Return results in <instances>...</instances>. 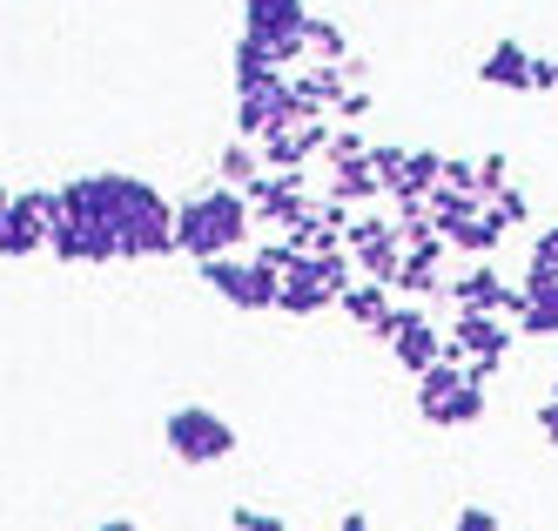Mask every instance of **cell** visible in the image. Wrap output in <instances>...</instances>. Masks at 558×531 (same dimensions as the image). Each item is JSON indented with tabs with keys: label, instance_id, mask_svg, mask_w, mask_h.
Returning <instances> with one entry per match:
<instances>
[{
	"label": "cell",
	"instance_id": "6da1fadb",
	"mask_svg": "<svg viewBox=\"0 0 558 531\" xmlns=\"http://www.w3.org/2000/svg\"><path fill=\"white\" fill-rule=\"evenodd\" d=\"M61 195V216H82V222H108L114 242H122V263H162L175 256V209L155 182L129 176V169H95V176H74L54 189Z\"/></svg>",
	"mask_w": 558,
	"mask_h": 531
},
{
	"label": "cell",
	"instance_id": "7a4b0ae2",
	"mask_svg": "<svg viewBox=\"0 0 558 531\" xmlns=\"http://www.w3.org/2000/svg\"><path fill=\"white\" fill-rule=\"evenodd\" d=\"M250 229H256V209H250V195L229 189V182L189 195L182 209H175V242H182V256H195V263L235 256L250 242Z\"/></svg>",
	"mask_w": 558,
	"mask_h": 531
},
{
	"label": "cell",
	"instance_id": "3957f363",
	"mask_svg": "<svg viewBox=\"0 0 558 531\" xmlns=\"http://www.w3.org/2000/svg\"><path fill=\"white\" fill-rule=\"evenodd\" d=\"M162 444H169L175 464L209 471V464H229L243 437H235V424L222 411H209V403H175V411L162 418Z\"/></svg>",
	"mask_w": 558,
	"mask_h": 531
},
{
	"label": "cell",
	"instance_id": "277c9868",
	"mask_svg": "<svg viewBox=\"0 0 558 531\" xmlns=\"http://www.w3.org/2000/svg\"><path fill=\"white\" fill-rule=\"evenodd\" d=\"M417 418L430 431H471L485 424V384L464 377V363H430L417 377Z\"/></svg>",
	"mask_w": 558,
	"mask_h": 531
},
{
	"label": "cell",
	"instance_id": "5b68a950",
	"mask_svg": "<svg viewBox=\"0 0 558 531\" xmlns=\"http://www.w3.org/2000/svg\"><path fill=\"white\" fill-rule=\"evenodd\" d=\"M54 222H61V195L54 189H21L8 195V209H0V263H27L41 256L54 242Z\"/></svg>",
	"mask_w": 558,
	"mask_h": 531
},
{
	"label": "cell",
	"instance_id": "8992f818",
	"mask_svg": "<svg viewBox=\"0 0 558 531\" xmlns=\"http://www.w3.org/2000/svg\"><path fill=\"white\" fill-rule=\"evenodd\" d=\"M310 21H316L310 0H243V34L269 40L283 68H310L316 61L310 55Z\"/></svg>",
	"mask_w": 558,
	"mask_h": 531
},
{
	"label": "cell",
	"instance_id": "52a82bcc",
	"mask_svg": "<svg viewBox=\"0 0 558 531\" xmlns=\"http://www.w3.org/2000/svg\"><path fill=\"white\" fill-rule=\"evenodd\" d=\"M296 121H316L296 101V74H269L256 88H235V135L243 142H269L276 129H296Z\"/></svg>",
	"mask_w": 558,
	"mask_h": 531
},
{
	"label": "cell",
	"instance_id": "ba28073f",
	"mask_svg": "<svg viewBox=\"0 0 558 531\" xmlns=\"http://www.w3.org/2000/svg\"><path fill=\"white\" fill-rule=\"evenodd\" d=\"M195 269H203V282H209V290H216L229 310L263 316V310L283 303V276L263 269L256 256H209V263H195Z\"/></svg>",
	"mask_w": 558,
	"mask_h": 531
},
{
	"label": "cell",
	"instance_id": "9c48e42d",
	"mask_svg": "<svg viewBox=\"0 0 558 531\" xmlns=\"http://www.w3.org/2000/svg\"><path fill=\"white\" fill-rule=\"evenodd\" d=\"M243 195H250L256 222L276 229V236H310L316 229V195L303 189V169H290V176H256Z\"/></svg>",
	"mask_w": 558,
	"mask_h": 531
},
{
	"label": "cell",
	"instance_id": "30bf717a",
	"mask_svg": "<svg viewBox=\"0 0 558 531\" xmlns=\"http://www.w3.org/2000/svg\"><path fill=\"white\" fill-rule=\"evenodd\" d=\"M377 343H384L397 363H404L411 377H424L430 363H445V330H437V323L424 316V303H397L390 323L377 330Z\"/></svg>",
	"mask_w": 558,
	"mask_h": 531
},
{
	"label": "cell",
	"instance_id": "8fae6325",
	"mask_svg": "<svg viewBox=\"0 0 558 531\" xmlns=\"http://www.w3.org/2000/svg\"><path fill=\"white\" fill-rule=\"evenodd\" d=\"M518 323L492 316V310H451L445 323V363H471V357H511Z\"/></svg>",
	"mask_w": 558,
	"mask_h": 531
},
{
	"label": "cell",
	"instance_id": "7c38bea8",
	"mask_svg": "<svg viewBox=\"0 0 558 531\" xmlns=\"http://www.w3.org/2000/svg\"><path fill=\"white\" fill-rule=\"evenodd\" d=\"M451 310H492V316H525L532 310V297L518 290V282H505L492 263H471V269H458L451 276Z\"/></svg>",
	"mask_w": 558,
	"mask_h": 531
},
{
	"label": "cell",
	"instance_id": "4fadbf2b",
	"mask_svg": "<svg viewBox=\"0 0 558 531\" xmlns=\"http://www.w3.org/2000/svg\"><path fill=\"white\" fill-rule=\"evenodd\" d=\"M330 135H337V114H316V121H296V129H276L263 148V169L269 176H290V169H310L316 155H330Z\"/></svg>",
	"mask_w": 558,
	"mask_h": 531
},
{
	"label": "cell",
	"instance_id": "5bb4252c",
	"mask_svg": "<svg viewBox=\"0 0 558 531\" xmlns=\"http://www.w3.org/2000/svg\"><path fill=\"white\" fill-rule=\"evenodd\" d=\"M532 74H538V55L525 40H498V48L477 61V81H485V88H505V95H532Z\"/></svg>",
	"mask_w": 558,
	"mask_h": 531
},
{
	"label": "cell",
	"instance_id": "9a60e30c",
	"mask_svg": "<svg viewBox=\"0 0 558 531\" xmlns=\"http://www.w3.org/2000/svg\"><path fill=\"white\" fill-rule=\"evenodd\" d=\"M445 250H451V236H430V242H417V250H404V276H397V297L424 303V297L445 290Z\"/></svg>",
	"mask_w": 558,
	"mask_h": 531
},
{
	"label": "cell",
	"instance_id": "2e32d148",
	"mask_svg": "<svg viewBox=\"0 0 558 531\" xmlns=\"http://www.w3.org/2000/svg\"><path fill=\"white\" fill-rule=\"evenodd\" d=\"M343 95H350L343 61H310V68H296V101H303L310 114H337Z\"/></svg>",
	"mask_w": 558,
	"mask_h": 531
},
{
	"label": "cell",
	"instance_id": "e0dca14e",
	"mask_svg": "<svg viewBox=\"0 0 558 531\" xmlns=\"http://www.w3.org/2000/svg\"><path fill=\"white\" fill-rule=\"evenodd\" d=\"M390 297H397V290H390V282H371V276H356V282H350V290L337 297V310H343V316L356 323V330H371V337H377V330H384V323H390V310H397Z\"/></svg>",
	"mask_w": 558,
	"mask_h": 531
},
{
	"label": "cell",
	"instance_id": "ac0fdd59",
	"mask_svg": "<svg viewBox=\"0 0 558 531\" xmlns=\"http://www.w3.org/2000/svg\"><path fill=\"white\" fill-rule=\"evenodd\" d=\"M269 74H290L283 61H276V48L256 40V34H235V48H229V88H256V81H269Z\"/></svg>",
	"mask_w": 558,
	"mask_h": 531
},
{
	"label": "cell",
	"instance_id": "d6986e66",
	"mask_svg": "<svg viewBox=\"0 0 558 531\" xmlns=\"http://www.w3.org/2000/svg\"><path fill=\"white\" fill-rule=\"evenodd\" d=\"M283 316H324V310H337V290L330 282H316V256L296 269V276H283V303H276Z\"/></svg>",
	"mask_w": 558,
	"mask_h": 531
},
{
	"label": "cell",
	"instance_id": "ffe728a7",
	"mask_svg": "<svg viewBox=\"0 0 558 531\" xmlns=\"http://www.w3.org/2000/svg\"><path fill=\"white\" fill-rule=\"evenodd\" d=\"M437 182H445V155H437V148H411L404 176L390 182V195H384V202H424Z\"/></svg>",
	"mask_w": 558,
	"mask_h": 531
},
{
	"label": "cell",
	"instance_id": "44dd1931",
	"mask_svg": "<svg viewBox=\"0 0 558 531\" xmlns=\"http://www.w3.org/2000/svg\"><path fill=\"white\" fill-rule=\"evenodd\" d=\"M424 209H430V222H437V229L451 236V229H464L471 216H485V195H477V189H451V182H437V189L424 195Z\"/></svg>",
	"mask_w": 558,
	"mask_h": 531
},
{
	"label": "cell",
	"instance_id": "7402d4cb",
	"mask_svg": "<svg viewBox=\"0 0 558 531\" xmlns=\"http://www.w3.org/2000/svg\"><path fill=\"white\" fill-rule=\"evenodd\" d=\"M330 195L356 202V209H371V202H384V176L371 169V155H364V161H330Z\"/></svg>",
	"mask_w": 558,
	"mask_h": 531
},
{
	"label": "cell",
	"instance_id": "603a6c76",
	"mask_svg": "<svg viewBox=\"0 0 558 531\" xmlns=\"http://www.w3.org/2000/svg\"><path fill=\"white\" fill-rule=\"evenodd\" d=\"M356 269H364L371 282H390L397 290V276H404V236H377V242H364V250H356Z\"/></svg>",
	"mask_w": 558,
	"mask_h": 531
},
{
	"label": "cell",
	"instance_id": "cb8c5ba5",
	"mask_svg": "<svg viewBox=\"0 0 558 531\" xmlns=\"http://www.w3.org/2000/svg\"><path fill=\"white\" fill-rule=\"evenodd\" d=\"M505 236H511V229H505V222H498V216L485 209V216H471L464 229H451V250H458V256H471V263H485V256L498 250Z\"/></svg>",
	"mask_w": 558,
	"mask_h": 531
},
{
	"label": "cell",
	"instance_id": "d4e9b609",
	"mask_svg": "<svg viewBox=\"0 0 558 531\" xmlns=\"http://www.w3.org/2000/svg\"><path fill=\"white\" fill-rule=\"evenodd\" d=\"M256 176H269V169H263V148H250V142H229V148L216 155V182H229V189H250Z\"/></svg>",
	"mask_w": 558,
	"mask_h": 531
},
{
	"label": "cell",
	"instance_id": "484cf974",
	"mask_svg": "<svg viewBox=\"0 0 558 531\" xmlns=\"http://www.w3.org/2000/svg\"><path fill=\"white\" fill-rule=\"evenodd\" d=\"M310 55H316V61H350V34H343V21L316 14V21H310Z\"/></svg>",
	"mask_w": 558,
	"mask_h": 531
},
{
	"label": "cell",
	"instance_id": "4316f807",
	"mask_svg": "<svg viewBox=\"0 0 558 531\" xmlns=\"http://www.w3.org/2000/svg\"><path fill=\"white\" fill-rule=\"evenodd\" d=\"M518 337H538V343L558 337V290H551V297H532V310L518 316Z\"/></svg>",
	"mask_w": 558,
	"mask_h": 531
},
{
	"label": "cell",
	"instance_id": "83f0119b",
	"mask_svg": "<svg viewBox=\"0 0 558 531\" xmlns=\"http://www.w3.org/2000/svg\"><path fill=\"white\" fill-rule=\"evenodd\" d=\"M518 290H525V297H551L558 290V256H525V276H518Z\"/></svg>",
	"mask_w": 558,
	"mask_h": 531
},
{
	"label": "cell",
	"instance_id": "f1b7e54d",
	"mask_svg": "<svg viewBox=\"0 0 558 531\" xmlns=\"http://www.w3.org/2000/svg\"><path fill=\"white\" fill-rule=\"evenodd\" d=\"M485 209L505 222V229H518V222H532V202H525V189H498V195H485Z\"/></svg>",
	"mask_w": 558,
	"mask_h": 531
},
{
	"label": "cell",
	"instance_id": "f546056e",
	"mask_svg": "<svg viewBox=\"0 0 558 531\" xmlns=\"http://www.w3.org/2000/svg\"><path fill=\"white\" fill-rule=\"evenodd\" d=\"M404 161H411V148L404 142H371V169L384 176V195H390V182L404 176Z\"/></svg>",
	"mask_w": 558,
	"mask_h": 531
},
{
	"label": "cell",
	"instance_id": "4dcf8cb0",
	"mask_svg": "<svg viewBox=\"0 0 558 531\" xmlns=\"http://www.w3.org/2000/svg\"><path fill=\"white\" fill-rule=\"evenodd\" d=\"M477 189H485V195L511 189V155H505V148H492V155H477Z\"/></svg>",
	"mask_w": 558,
	"mask_h": 531
},
{
	"label": "cell",
	"instance_id": "1f68e13d",
	"mask_svg": "<svg viewBox=\"0 0 558 531\" xmlns=\"http://www.w3.org/2000/svg\"><path fill=\"white\" fill-rule=\"evenodd\" d=\"M371 155V142L356 135V121H337V135H330V155L324 161H364Z\"/></svg>",
	"mask_w": 558,
	"mask_h": 531
},
{
	"label": "cell",
	"instance_id": "d6a6232c",
	"mask_svg": "<svg viewBox=\"0 0 558 531\" xmlns=\"http://www.w3.org/2000/svg\"><path fill=\"white\" fill-rule=\"evenodd\" d=\"M229 531H290L276 511H256V505H229Z\"/></svg>",
	"mask_w": 558,
	"mask_h": 531
},
{
	"label": "cell",
	"instance_id": "836d02e7",
	"mask_svg": "<svg viewBox=\"0 0 558 531\" xmlns=\"http://www.w3.org/2000/svg\"><path fill=\"white\" fill-rule=\"evenodd\" d=\"M445 531H498V511H485V505H464Z\"/></svg>",
	"mask_w": 558,
	"mask_h": 531
},
{
	"label": "cell",
	"instance_id": "e575fe53",
	"mask_svg": "<svg viewBox=\"0 0 558 531\" xmlns=\"http://www.w3.org/2000/svg\"><path fill=\"white\" fill-rule=\"evenodd\" d=\"M445 182L451 189H477V161H464V155H445ZM485 195V189H477Z\"/></svg>",
	"mask_w": 558,
	"mask_h": 531
},
{
	"label": "cell",
	"instance_id": "d590c367",
	"mask_svg": "<svg viewBox=\"0 0 558 531\" xmlns=\"http://www.w3.org/2000/svg\"><path fill=\"white\" fill-rule=\"evenodd\" d=\"M371 108H377V95H371V88H350V95L337 101V121H364Z\"/></svg>",
	"mask_w": 558,
	"mask_h": 531
},
{
	"label": "cell",
	"instance_id": "8d00e7d4",
	"mask_svg": "<svg viewBox=\"0 0 558 531\" xmlns=\"http://www.w3.org/2000/svg\"><path fill=\"white\" fill-rule=\"evenodd\" d=\"M498 371H505V357H471V363H464V377H471V384H485V390H492Z\"/></svg>",
	"mask_w": 558,
	"mask_h": 531
},
{
	"label": "cell",
	"instance_id": "74e56055",
	"mask_svg": "<svg viewBox=\"0 0 558 531\" xmlns=\"http://www.w3.org/2000/svg\"><path fill=\"white\" fill-rule=\"evenodd\" d=\"M532 95H558V55H538V74H532Z\"/></svg>",
	"mask_w": 558,
	"mask_h": 531
},
{
	"label": "cell",
	"instance_id": "f35d334b",
	"mask_svg": "<svg viewBox=\"0 0 558 531\" xmlns=\"http://www.w3.org/2000/svg\"><path fill=\"white\" fill-rule=\"evenodd\" d=\"M538 437H545V444H558V397H545V403H538Z\"/></svg>",
	"mask_w": 558,
	"mask_h": 531
},
{
	"label": "cell",
	"instance_id": "ab89813d",
	"mask_svg": "<svg viewBox=\"0 0 558 531\" xmlns=\"http://www.w3.org/2000/svg\"><path fill=\"white\" fill-rule=\"evenodd\" d=\"M532 250H538V256H558V222H551V229H538V236H532Z\"/></svg>",
	"mask_w": 558,
	"mask_h": 531
},
{
	"label": "cell",
	"instance_id": "60d3db41",
	"mask_svg": "<svg viewBox=\"0 0 558 531\" xmlns=\"http://www.w3.org/2000/svg\"><path fill=\"white\" fill-rule=\"evenodd\" d=\"M337 531H377V524H371L364 511H343V518H337Z\"/></svg>",
	"mask_w": 558,
	"mask_h": 531
},
{
	"label": "cell",
	"instance_id": "b9f144b4",
	"mask_svg": "<svg viewBox=\"0 0 558 531\" xmlns=\"http://www.w3.org/2000/svg\"><path fill=\"white\" fill-rule=\"evenodd\" d=\"M95 531H142V524H135V518H101Z\"/></svg>",
	"mask_w": 558,
	"mask_h": 531
},
{
	"label": "cell",
	"instance_id": "7bdbcfd3",
	"mask_svg": "<svg viewBox=\"0 0 558 531\" xmlns=\"http://www.w3.org/2000/svg\"><path fill=\"white\" fill-rule=\"evenodd\" d=\"M551 397H558V363H551Z\"/></svg>",
	"mask_w": 558,
	"mask_h": 531
}]
</instances>
